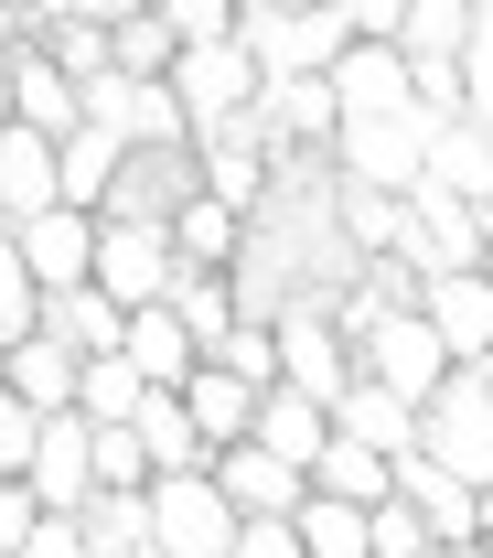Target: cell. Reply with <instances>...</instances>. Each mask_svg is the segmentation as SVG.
Instances as JSON below:
<instances>
[{"instance_id":"obj_20","label":"cell","mask_w":493,"mask_h":558,"mask_svg":"<svg viewBox=\"0 0 493 558\" xmlns=\"http://www.w3.org/2000/svg\"><path fill=\"white\" fill-rule=\"evenodd\" d=\"M44 333H54V344H65L75 365H86V354H119L130 312H119V301H108V290L86 279V290H54V301H44Z\"/></svg>"},{"instance_id":"obj_39","label":"cell","mask_w":493,"mask_h":558,"mask_svg":"<svg viewBox=\"0 0 493 558\" xmlns=\"http://www.w3.org/2000/svg\"><path fill=\"white\" fill-rule=\"evenodd\" d=\"M225 558H300V537H289V515H247Z\"/></svg>"},{"instance_id":"obj_27","label":"cell","mask_w":493,"mask_h":558,"mask_svg":"<svg viewBox=\"0 0 493 558\" xmlns=\"http://www.w3.org/2000/svg\"><path fill=\"white\" fill-rule=\"evenodd\" d=\"M140 376H130V354H86V365H75V418H86V429H130V418H140Z\"/></svg>"},{"instance_id":"obj_41","label":"cell","mask_w":493,"mask_h":558,"mask_svg":"<svg viewBox=\"0 0 493 558\" xmlns=\"http://www.w3.org/2000/svg\"><path fill=\"white\" fill-rule=\"evenodd\" d=\"M483 279H493V205H483Z\"/></svg>"},{"instance_id":"obj_15","label":"cell","mask_w":493,"mask_h":558,"mask_svg":"<svg viewBox=\"0 0 493 558\" xmlns=\"http://www.w3.org/2000/svg\"><path fill=\"white\" fill-rule=\"evenodd\" d=\"M0 75H11V119H22V130H44V140H75V130H86V108H75V86L54 75L44 44H22Z\"/></svg>"},{"instance_id":"obj_37","label":"cell","mask_w":493,"mask_h":558,"mask_svg":"<svg viewBox=\"0 0 493 558\" xmlns=\"http://www.w3.org/2000/svg\"><path fill=\"white\" fill-rule=\"evenodd\" d=\"M33 440H44V409H22V398L0 387V484H22V473H33Z\"/></svg>"},{"instance_id":"obj_23","label":"cell","mask_w":493,"mask_h":558,"mask_svg":"<svg viewBox=\"0 0 493 558\" xmlns=\"http://www.w3.org/2000/svg\"><path fill=\"white\" fill-rule=\"evenodd\" d=\"M161 301H172V323L194 333V354H214L236 323H247V312H236V279H225V269H172V290H161Z\"/></svg>"},{"instance_id":"obj_32","label":"cell","mask_w":493,"mask_h":558,"mask_svg":"<svg viewBox=\"0 0 493 558\" xmlns=\"http://www.w3.org/2000/svg\"><path fill=\"white\" fill-rule=\"evenodd\" d=\"M205 365H225L236 387H258V398H269V387H280V333H269V323H236V333H225Z\"/></svg>"},{"instance_id":"obj_2","label":"cell","mask_w":493,"mask_h":558,"mask_svg":"<svg viewBox=\"0 0 493 558\" xmlns=\"http://www.w3.org/2000/svg\"><path fill=\"white\" fill-rule=\"evenodd\" d=\"M419 462H440L451 484H493V398L461 365L419 398Z\"/></svg>"},{"instance_id":"obj_22","label":"cell","mask_w":493,"mask_h":558,"mask_svg":"<svg viewBox=\"0 0 493 558\" xmlns=\"http://www.w3.org/2000/svg\"><path fill=\"white\" fill-rule=\"evenodd\" d=\"M311 494H322V505H354V515H365V505H397V462L354 451L344 429H333V440H322V462H311Z\"/></svg>"},{"instance_id":"obj_14","label":"cell","mask_w":493,"mask_h":558,"mask_svg":"<svg viewBox=\"0 0 493 558\" xmlns=\"http://www.w3.org/2000/svg\"><path fill=\"white\" fill-rule=\"evenodd\" d=\"M33 215H54V140L11 119V130H0V236L33 226Z\"/></svg>"},{"instance_id":"obj_33","label":"cell","mask_w":493,"mask_h":558,"mask_svg":"<svg viewBox=\"0 0 493 558\" xmlns=\"http://www.w3.org/2000/svg\"><path fill=\"white\" fill-rule=\"evenodd\" d=\"M461 119L493 130V0H472V44H461Z\"/></svg>"},{"instance_id":"obj_35","label":"cell","mask_w":493,"mask_h":558,"mask_svg":"<svg viewBox=\"0 0 493 558\" xmlns=\"http://www.w3.org/2000/svg\"><path fill=\"white\" fill-rule=\"evenodd\" d=\"M161 22H172V54L236 44V0H161Z\"/></svg>"},{"instance_id":"obj_40","label":"cell","mask_w":493,"mask_h":558,"mask_svg":"<svg viewBox=\"0 0 493 558\" xmlns=\"http://www.w3.org/2000/svg\"><path fill=\"white\" fill-rule=\"evenodd\" d=\"M22 558H86V537H75V515H44V526H33V548Z\"/></svg>"},{"instance_id":"obj_10","label":"cell","mask_w":493,"mask_h":558,"mask_svg":"<svg viewBox=\"0 0 493 558\" xmlns=\"http://www.w3.org/2000/svg\"><path fill=\"white\" fill-rule=\"evenodd\" d=\"M419 323L440 333V354H451V365H483V354H493V279H483V269L419 279Z\"/></svg>"},{"instance_id":"obj_5","label":"cell","mask_w":493,"mask_h":558,"mask_svg":"<svg viewBox=\"0 0 493 558\" xmlns=\"http://www.w3.org/2000/svg\"><path fill=\"white\" fill-rule=\"evenodd\" d=\"M354 376H365V387H386V398H408V409H419L429 387H440V376H451V354H440V333H429L419 312H397V323H375V333H365V344H354Z\"/></svg>"},{"instance_id":"obj_24","label":"cell","mask_w":493,"mask_h":558,"mask_svg":"<svg viewBox=\"0 0 493 558\" xmlns=\"http://www.w3.org/2000/svg\"><path fill=\"white\" fill-rule=\"evenodd\" d=\"M0 387H11V398H22V409H75V354L54 344V333H33V344H11L0 354Z\"/></svg>"},{"instance_id":"obj_38","label":"cell","mask_w":493,"mask_h":558,"mask_svg":"<svg viewBox=\"0 0 493 558\" xmlns=\"http://www.w3.org/2000/svg\"><path fill=\"white\" fill-rule=\"evenodd\" d=\"M33 526H44L33 484H0V558H22V548H33Z\"/></svg>"},{"instance_id":"obj_12","label":"cell","mask_w":493,"mask_h":558,"mask_svg":"<svg viewBox=\"0 0 493 558\" xmlns=\"http://www.w3.org/2000/svg\"><path fill=\"white\" fill-rule=\"evenodd\" d=\"M205 484L225 494V505H236V526H247V515H300V505H311V484H300L289 462H269L258 440H236V451H214V462H205Z\"/></svg>"},{"instance_id":"obj_29","label":"cell","mask_w":493,"mask_h":558,"mask_svg":"<svg viewBox=\"0 0 493 558\" xmlns=\"http://www.w3.org/2000/svg\"><path fill=\"white\" fill-rule=\"evenodd\" d=\"M236 247H247V215L205 205V194L172 215V258H183V269H236Z\"/></svg>"},{"instance_id":"obj_17","label":"cell","mask_w":493,"mask_h":558,"mask_svg":"<svg viewBox=\"0 0 493 558\" xmlns=\"http://www.w3.org/2000/svg\"><path fill=\"white\" fill-rule=\"evenodd\" d=\"M429 194H451V205H493V130H472V119H451V130H429Z\"/></svg>"},{"instance_id":"obj_8","label":"cell","mask_w":493,"mask_h":558,"mask_svg":"<svg viewBox=\"0 0 493 558\" xmlns=\"http://www.w3.org/2000/svg\"><path fill=\"white\" fill-rule=\"evenodd\" d=\"M172 226H97V290L119 301V312H150L161 290H172Z\"/></svg>"},{"instance_id":"obj_28","label":"cell","mask_w":493,"mask_h":558,"mask_svg":"<svg viewBox=\"0 0 493 558\" xmlns=\"http://www.w3.org/2000/svg\"><path fill=\"white\" fill-rule=\"evenodd\" d=\"M108 75H119V86H161V75H172V22H161V11H119V22H108Z\"/></svg>"},{"instance_id":"obj_18","label":"cell","mask_w":493,"mask_h":558,"mask_svg":"<svg viewBox=\"0 0 493 558\" xmlns=\"http://www.w3.org/2000/svg\"><path fill=\"white\" fill-rule=\"evenodd\" d=\"M269 462H289L300 484H311V462H322V440H333V409H311V398H289V387H269L258 398V429H247Z\"/></svg>"},{"instance_id":"obj_21","label":"cell","mask_w":493,"mask_h":558,"mask_svg":"<svg viewBox=\"0 0 493 558\" xmlns=\"http://www.w3.org/2000/svg\"><path fill=\"white\" fill-rule=\"evenodd\" d=\"M119 140L108 130H75V140H54V205H75V215H108V183H119Z\"/></svg>"},{"instance_id":"obj_25","label":"cell","mask_w":493,"mask_h":558,"mask_svg":"<svg viewBox=\"0 0 493 558\" xmlns=\"http://www.w3.org/2000/svg\"><path fill=\"white\" fill-rule=\"evenodd\" d=\"M472 44V0H397V54L408 65H461Z\"/></svg>"},{"instance_id":"obj_26","label":"cell","mask_w":493,"mask_h":558,"mask_svg":"<svg viewBox=\"0 0 493 558\" xmlns=\"http://www.w3.org/2000/svg\"><path fill=\"white\" fill-rule=\"evenodd\" d=\"M130 440H140L150 473H205V440H194V418H183V398H172V387H150V398H140Z\"/></svg>"},{"instance_id":"obj_42","label":"cell","mask_w":493,"mask_h":558,"mask_svg":"<svg viewBox=\"0 0 493 558\" xmlns=\"http://www.w3.org/2000/svg\"><path fill=\"white\" fill-rule=\"evenodd\" d=\"M0 130H11V75H0Z\"/></svg>"},{"instance_id":"obj_4","label":"cell","mask_w":493,"mask_h":558,"mask_svg":"<svg viewBox=\"0 0 493 558\" xmlns=\"http://www.w3.org/2000/svg\"><path fill=\"white\" fill-rule=\"evenodd\" d=\"M269 333H280V387H289V398L333 409V398L354 387V344L333 333V312H322V301H300V312H280Z\"/></svg>"},{"instance_id":"obj_30","label":"cell","mask_w":493,"mask_h":558,"mask_svg":"<svg viewBox=\"0 0 493 558\" xmlns=\"http://www.w3.org/2000/svg\"><path fill=\"white\" fill-rule=\"evenodd\" d=\"M75 537H86V558H150V526H140V494H97V505L75 515Z\"/></svg>"},{"instance_id":"obj_11","label":"cell","mask_w":493,"mask_h":558,"mask_svg":"<svg viewBox=\"0 0 493 558\" xmlns=\"http://www.w3.org/2000/svg\"><path fill=\"white\" fill-rule=\"evenodd\" d=\"M322 86H333V119H408V54L397 44H344Z\"/></svg>"},{"instance_id":"obj_34","label":"cell","mask_w":493,"mask_h":558,"mask_svg":"<svg viewBox=\"0 0 493 558\" xmlns=\"http://www.w3.org/2000/svg\"><path fill=\"white\" fill-rule=\"evenodd\" d=\"M33 333H44V290L22 279L11 236H0V354H11V344H33Z\"/></svg>"},{"instance_id":"obj_16","label":"cell","mask_w":493,"mask_h":558,"mask_svg":"<svg viewBox=\"0 0 493 558\" xmlns=\"http://www.w3.org/2000/svg\"><path fill=\"white\" fill-rule=\"evenodd\" d=\"M333 429H344L354 451H375V462H408V451H419V409L386 398V387H365V376L333 398Z\"/></svg>"},{"instance_id":"obj_1","label":"cell","mask_w":493,"mask_h":558,"mask_svg":"<svg viewBox=\"0 0 493 558\" xmlns=\"http://www.w3.org/2000/svg\"><path fill=\"white\" fill-rule=\"evenodd\" d=\"M322 161H333L344 194H386V205H408L419 172H429V119H419V108H408V119H344Z\"/></svg>"},{"instance_id":"obj_31","label":"cell","mask_w":493,"mask_h":558,"mask_svg":"<svg viewBox=\"0 0 493 558\" xmlns=\"http://www.w3.org/2000/svg\"><path fill=\"white\" fill-rule=\"evenodd\" d=\"M289 537H300V558H365V515H354V505H322V494H311V505L289 515Z\"/></svg>"},{"instance_id":"obj_9","label":"cell","mask_w":493,"mask_h":558,"mask_svg":"<svg viewBox=\"0 0 493 558\" xmlns=\"http://www.w3.org/2000/svg\"><path fill=\"white\" fill-rule=\"evenodd\" d=\"M22 484H33L44 515H86V505H97V462H86V418H75V409L44 418V440H33V473H22Z\"/></svg>"},{"instance_id":"obj_6","label":"cell","mask_w":493,"mask_h":558,"mask_svg":"<svg viewBox=\"0 0 493 558\" xmlns=\"http://www.w3.org/2000/svg\"><path fill=\"white\" fill-rule=\"evenodd\" d=\"M194 183L225 215H269V140H258V119H225V130L194 140Z\"/></svg>"},{"instance_id":"obj_7","label":"cell","mask_w":493,"mask_h":558,"mask_svg":"<svg viewBox=\"0 0 493 558\" xmlns=\"http://www.w3.org/2000/svg\"><path fill=\"white\" fill-rule=\"evenodd\" d=\"M11 258H22V279L54 301V290H86L97 279V215H75V205H54V215H33V226H11Z\"/></svg>"},{"instance_id":"obj_43","label":"cell","mask_w":493,"mask_h":558,"mask_svg":"<svg viewBox=\"0 0 493 558\" xmlns=\"http://www.w3.org/2000/svg\"><path fill=\"white\" fill-rule=\"evenodd\" d=\"M429 558H483V548H429Z\"/></svg>"},{"instance_id":"obj_3","label":"cell","mask_w":493,"mask_h":558,"mask_svg":"<svg viewBox=\"0 0 493 558\" xmlns=\"http://www.w3.org/2000/svg\"><path fill=\"white\" fill-rule=\"evenodd\" d=\"M140 526H150V558H225L236 548V505L205 473H150Z\"/></svg>"},{"instance_id":"obj_13","label":"cell","mask_w":493,"mask_h":558,"mask_svg":"<svg viewBox=\"0 0 493 558\" xmlns=\"http://www.w3.org/2000/svg\"><path fill=\"white\" fill-rule=\"evenodd\" d=\"M172 398H183V418H194V440H205V462H214V451H236V440L258 429V387H236L225 365H194V376H183Z\"/></svg>"},{"instance_id":"obj_19","label":"cell","mask_w":493,"mask_h":558,"mask_svg":"<svg viewBox=\"0 0 493 558\" xmlns=\"http://www.w3.org/2000/svg\"><path fill=\"white\" fill-rule=\"evenodd\" d=\"M119 354H130V376L140 387H183L205 354H194V333L172 323V301H150V312H130V333H119Z\"/></svg>"},{"instance_id":"obj_36","label":"cell","mask_w":493,"mask_h":558,"mask_svg":"<svg viewBox=\"0 0 493 558\" xmlns=\"http://www.w3.org/2000/svg\"><path fill=\"white\" fill-rule=\"evenodd\" d=\"M86 462H97V494H150V462L130 429H86Z\"/></svg>"}]
</instances>
